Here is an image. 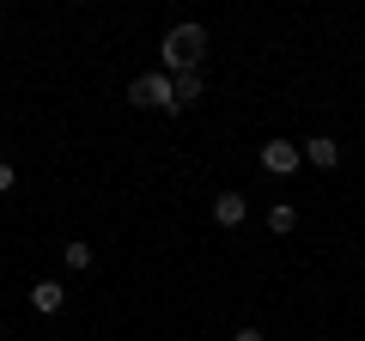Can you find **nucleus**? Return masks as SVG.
Wrapping results in <instances>:
<instances>
[{
  "label": "nucleus",
  "instance_id": "obj_7",
  "mask_svg": "<svg viewBox=\"0 0 365 341\" xmlns=\"http://www.w3.org/2000/svg\"><path fill=\"white\" fill-rule=\"evenodd\" d=\"M61 299H67V292H61V280H37V287H31V305H37L43 317H55V311H61Z\"/></svg>",
  "mask_w": 365,
  "mask_h": 341
},
{
  "label": "nucleus",
  "instance_id": "obj_9",
  "mask_svg": "<svg viewBox=\"0 0 365 341\" xmlns=\"http://www.w3.org/2000/svg\"><path fill=\"white\" fill-rule=\"evenodd\" d=\"M61 263L73 268V275H86L91 268V244H61Z\"/></svg>",
  "mask_w": 365,
  "mask_h": 341
},
{
  "label": "nucleus",
  "instance_id": "obj_8",
  "mask_svg": "<svg viewBox=\"0 0 365 341\" xmlns=\"http://www.w3.org/2000/svg\"><path fill=\"white\" fill-rule=\"evenodd\" d=\"M292 225H299V208H287V201H280V208H268V232H280V238H287Z\"/></svg>",
  "mask_w": 365,
  "mask_h": 341
},
{
  "label": "nucleus",
  "instance_id": "obj_6",
  "mask_svg": "<svg viewBox=\"0 0 365 341\" xmlns=\"http://www.w3.org/2000/svg\"><path fill=\"white\" fill-rule=\"evenodd\" d=\"M201 86H207V79H201V67H189V73H170V92H177V110H189L201 98Z\"/></svg>",
  "mask_w": 365,
  "mask_h": 341
},
{
  "label": "nucleus",
  "instance_id": "obj_1",
  "mask_svg": "<svg viewBox=\"0 0 365 341\" xmlns=\"http://www.w3.org/2000/svg\"><path fill=\"white\" fill-rule=\"evenodd\" d=\"M201 55H207V25H170V37L158 43V61H165L170 73L201 67Z\"/></svg>",
  "mask_w": 365,
  "mask_h": 341
},
{
  "label": "nucleus",
  "instance_id": "obj_5",
  "mask_svg": "<svg viewBox=\"0 0 365 341\" xmlns=\"http://www.w3.org/2000/svg\"><path fill=\"white\" fill-rule=\"evenodd\" d=\"M304 158H311L317 170H335L341 165V146L329 141V134H311V141H304Z\"/></svg>",
  "mask_w": 365,
  "mask_h": 341
},
{
  "label": "nucleus",
  "instance_id": "obj_4",
  "mask_svg": "<svg viewBox=\"0 0 365 341\" xmlns=\"http://www.w3.org/2000/svg\"><path fill=\"white\" fill-rule=\"evenodd\" d=\"M244 213H250V201L237 195V189H225V195H213V220H220V225H244Z\"/></svg>",
  "mask_w": 365,
  "mask_h": 341
},
{
  "label": "nucleus",
  "instance_id": "obj_2",
  "mask_svg": "<svg viewBox=\"0 0 365 341\" xmlns=\"http://www.w3.org/2000/svg\"><path fill=\"white\" fill-rule=\"evenodd\" d=\"M128 104H140V110H170L177 116V92H170V73H140L128 86Z\"/></svg>",
  "mask_w": 365,
  "mask_h": 341
},
{
  "label": "nucleus",
  "instance_id": "obj_10",
  "mask_svg": "<svg viewBox=\"0 0 365 341\" xmlns=\"http://www.w3.org/2000/svg\"><path fill=\"white\" fill-rule=\"evenodd\" d=\"M6 189H13V165H6V158H0V195H6Z\"/></svg>",
  "mask_w": 365,
  "mask_h": 341
},
{
  "label": "nucleus",
  "instance_id": "obj_3",
  "mask_svg": "<svg viewBox=\"0 0 365 341\" xmlns=\"http://www.w3.org/2000/svg\"><path fill=\"white\" fill-rule=\"evenodd\" d=\"M299 165H304V146H292V141H268L262 146V170H274V177H292Z\"/></svg>",
  "mask_w": 365,
  "mask_h": 341
},
{
  "label": "nucleus",
  "instance_id": "obj_11",
  "mask_svg": "<svg viewBox=\"0 0 365 341\" xmlns=\"http://www.w3.org/2000/svg\"><path fill=\"white\" fill-rule=\"evenodd\" d=\"M232 341H268V335H262V329H237Z\"/></svg>",
  "mask_w": 365,
  "mask_h": 341
}]
</instances>
